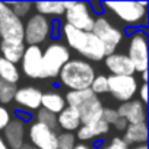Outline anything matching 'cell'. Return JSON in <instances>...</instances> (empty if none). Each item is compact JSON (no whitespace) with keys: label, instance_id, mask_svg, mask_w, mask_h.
Instances as JSON below:
<instances>
[{"label":"cell","instance_id":"obj_1","mask_svg":"<svg viewBox=\"0 0 149 149\" xmlns=\"http://www.w3.org/2000/svg\"><path fill=\"white\" fill-rule=\"evenodd\" d=\"M61 35L66 41V47L79 53L82 57L86 58V61H101L105 58V48L104 44L98 37H95L92 32H84L79 29H74L70 25L63 24L61 25Z\"/></svg>","mask_w":149,"mask_h":149},{"label":"cell","instance_id":"obj_2","mask_svg":"<svg viewBox=\"0 0 149 149\" xmlns=\"http://www.w3.org/2000/svg\"><path fill=\"white\" fill-rule=\"evenodd\" d=\"M95 78L94 66L82 58H70L60 70V84L67 91L88 89Z\"/></svg>","mask_w":149,"mask_h":149},{"label":"cell","instance_id":"obj_3","mask_svg":"<svg viewBox=\"0 0 149 149\" xmlns=\"http://www.w3.org/2000/svg\"><path fill=\"white\" fill-rule=\"evenodd\" d=\"M102 6L113 12L124 25L136 29L140 25L146 28V2H102Z\"/></svg>","mask_w":149,"mask_h":149},{"label":"cell","instance_id":"obj_4","mask_svg":"<svg viewBox=\"0 0 149 149\" xmlns=\"http://www.w3.org/2000/svg\"><path fill=\"white\" fill-rule=\"evenodd\" d=\"M70 50L66 44L51 42L42 50L41 58V76L40 79H53L57 78L61 67L70 60Z\"/></svg>","mask_w":149,"mask_h":149},{"label":"cell","instance_id":"obj_5","mask_svg":"<svg viewBox=\"0 0 149 149\" xmlns=\"http://www.w3.org/2000/svg\"><path fill=\"white\" fill-rule=\"evenodd\" d=\"M53 34V24L48 18L34 13L24 22V44L25 45H41Z\"/></svg>","mask_w":149,"mask_h":149},{"label":"cell","instance_id":"obj_6","mask_svg":"<svg viewBox=\"0 0 149 149\" xmlns=\"http://www.w3.org/2000/svg\"><path fill=\"white\" fill-rule=\"evenodd\" d=\"M133 67L134 72L142 73L148 70V31L143 29H134L129 40L127 54H126Z\"/></svg>","mask_w":149,"mask_h":149},{"label":"cell","instance_id":"obj_7","mask_svg":"<svg viewBox=\"0 0 149 149\" xmlns=\"http://www.w3.org/2000/svg\"><path fill=\"white\" fill-rule=\"evenodd\" d=\"M91 32L95 37H98L101 40V42L104 44L105 57L113 54L116 51V48L120 45V42L123 41V32L117 26H114L111 24V21L108 18H105L104 15H100L95 18L94 28Z\"/></svg>","mask_w":149,"mask_h":149},{"label":"cell","instance_id":"obj_8","mask_svg":"<svg viewBox=\"0 0 149 149\" xmlns=\"http://www.w3.org/2000/svg\"><path fill=\"white\" fill-rule=\"evenodd\" d=\"M0 38L24 42V21L9 9L6 2H0Z\"/></svg>","mask_w":149,"mask_h":149},{"label":"cell","instance_id":"obj_9","mask_svg":"<svg viewBox=\"0 0 149 149\" xmlns=\"http://www.w3.org/2000/svg\"><path fill=\"white\" fill-rule=\"evenodd\" d=\"M64 24L70 25L74 29H79L84 32H91L94 28L95 18L92 16V10L89 3L86 2H74L70 9L64 12Z\"/></svg>","mask_w":149,"mask_h":149},{"label":"cell","instance_id":"obj_10","mask_svg":"<svg viewBox=\"0 0 149 149\" xmlns=\"http://www.w3.org/2000/svg\"><path fill=\"white\" fill-rule=\"evenodd\" d=\"M107 81H108V94L121 104L132 101L139 88L137 79L134 76H114V74H110V76H107Z\"/></svg>","mask_w":149,"mask_h":149},{"label":"cell","instance_id":"obj_11","mask_svg":"<svg viewBox=\"0 0 149 149\" xmlns=\"http://www.w3.org/2000/svg\"><path fill=\"white\" fill-rule=\"evenodd\" d=\"M26 136L37 149H57V133L44 124L31 121L26 126Z\"/></svg>","mask_w":149,"mask_h":149},{"label":"cell","instance_id":"obj_12","mask_svg":"<svg viewBox=\"0 0 149 149\" xmlns=\"http://www.w3.org/2000/svg\"><path fill=\"white\" fill-rule=\"evenodd\" d=\"M41 58L42 48L38 45H26L21 58V66L25 76L31 79H40L41 76Z\"/></svg>","mask_w":149,"mask_h":149},{"label":"cell","instance_id":"obj_13","mask_svg":"<svg viewBox=\"0 0 149 149\" xmlns=\"http://www.w3.org/2000/svg\"><path fill=\"white\" fill-rule=\"evenodd\" d=\"M41 95L42 92L35 86H22L16 89L13 101L19 110L31 113L41 108Z\"/></svg>","mask_w":149,"mask_h":149},{"label":"cell","instance_id":"obj_14","mask_svg":"<svg viewBox=\"0 0 149 149\" xmlns=\"http://www.w3.org/2000/svg\"><path fill=\"white\" fill-rule=\"evenodd\" d=\"M118 113V117L124 118L127 124H139V123H146L148 114H146V107L139 101V100H132L127 102H123L116 108Z\"/></svg>","mask_w":149,"mask_h":149},{"label":"cell","instance_id":"obj_15","mask_svg":"<svg viewBox=\"0 0 149 149\" xmlns=\"http://www.w3.org/2000/svg\"><path fill=\"white\" fill-rule=\"evenodd\" d=\"M3 139L9 149H21V146L25 143L26 137V123H24L19 118H12L9 124L3 130Z\"/></svg>","mask_w":149,"mask_h":149},{"label":"cell","instance_id":"obj_16","mask_svg":"<svg viewBox=\"0 0 149 149\" xmlns=\"http://www.w3.org/2000/svg\"><path fill=\"white\" fill-rule=\"evenodd\" d=\"M105 67L114 76H134V67L130 58L123 53H113L104 58Z\"/></svg>","mask_w":149,"mask_h":149},{"label":"cell","instance_id":"obj_17","mask_svg":"<svg viewBox=\"0 0 149 149\" xmlns=\"http://www.w3.org/2000/svg\"><path fill=\"white\" fill-rule=\"evenodd\" d=\"M102 110H104V107H102L101 100L98 97L91 98L89 101H86L84 105H81L78 108V113L81 117V124H91V123L101 120Z\"/></svg>","mask_w":149,"mask_h":149},{"label":"cell","instance_id":"obj_18","mask_svg":"<svg viewBox=\"0 0 149 149\" xmlns=\"http://www.w3.org/2000/svg\"><path fill=\"white\" fill-rule=\"evenodd\" d=\"M110 132V126L104 121V120H98L95 123L91 124H82L78 130H76V139H79L82 143L91 142L102 134H107Z\"/></svg>","mask_w":149,"mask_h":149},{"label":"cell","instance_id":"obj_19","mask_svg":"<svg viewBox=\"0 0 149 149\" xmlns=\"http://www.w3.org/2000/svg\"><path fill=\"white\" fill-rule=\"evenodd\" d=\"M81 117L76 108L66 105L58 114H57V127H60L63 132L73 133L81 127Z\"/></svg>","mask_w":149,"mask_h":149},{"label":"cell","instance_id":"obj_20","mask_svg":"<svg viewBox=\"0 0 149 149\" xmlns=\"http://www.w3.org/2000/svg\"><path fill=\"white\" fill-rule=\"evenodd\" d=\"M129 146H137V145H145L148 140V124L146 123H139V124H127L126 130L123 132L121 137Z\"/></svg>","mask_w":149,"mask_h":149},{"label":"cell","instance_id":"obj_21","mask_svg":"<svg viewBox=\"0 0 149 149\" xmlns=\"http://www.w3.org/2000/svg\"><path fill=\"white\" fill-rule=\"evenodd\" d=\"M66 107V101H64V95L58 91H47L42 92L41 95V108L53 113V114H58L63 108Z\"/></svg>","mask_w":149,"mask_h":149},{"label":"cell","instance_id":"obj_22","mask_svg":"<svg viewBox=\"0 0 149 149\" xmlns=\"http://www.w3.org/2000/svg\"><path fill=\"white\" fill-rule=\"evenodd\" d=\"M25 48H26V45L24 42H18V41H0V53H2V57L6 58L8 61L13 63V64L21 61Z\"/></svg>","mask_w":149,"mask_h":149},{"label":"cell","instance_id":"obj_23","mask_svg":"<svg viewBox=\"0 0 149 149\" xmlns=\"http://www.w3.org/2000/svg\"><path fill=\"white\" fill-rule=\"evenodd\" d=\"M94 97H97V95H94V92L89 88L81 89V91H67V94L64 95V101H66V105L78 110L81 105H84L86 101H89Z\"/></svg>","mask_w":149,"mask_h":149},{"label":"cell","instance_id":"obj_24","mask_svg":"<svg viewBox=\"0 0 149 149\" xmlns=\"http://www.w3.org/2000/svg\"><path fill=\"white\" fill-rule=\"evenodd\" d=\"M0 79L6 81L9 84H15V85L21 79V73H19V69L16 67V64L8 61L2 56H0Z\"/></svg>","mask_w":149,"mask_h":149},{"label":"cell","instance_id":"obj_25","mask_svg":"<svg viewBox=\"0 0 149 149\" xmlns=\"http://www.w3.org/2000/svg\"><path fill=\"white\" fill-rule=\"evenodd\" d=\"M34 8H35L38 15H42L45 18L64 15L63 2H38V3H34Z\"/></svg>","mask_w":149,"mask_h":149},{"label":"cell","instance_id":"obj_26","mask_svg":"<svg viewBox=\"0 0 149 149\" xmlns=\"http://www.w3.org/2000/svg\"><path fill=\"white\" fill-rule=\"evenodd\" d=\"M16 89H18V86L15 84H9L6 81L0 79V104H3V107L10 104L15 98Z\"/></svg>","mask_w":149,"mask_h":149},{"label":"cell","instance_id":"obj_27","mask_svg":"<svg viewBox=\"0 0 149 149\" xmlns=\"http://www.w3.org/2000/svg\"><path fill=\"white\" fill-rule=\"evenodd\" d=\"M37 123L44 124L48 129L56 132V129H57V116L47 111V110H44V108H38L37 110Z\"/></svg>","mask_w":149,"mask_h":149},{"label":"cell","instance_id":"obj_28","mask_svg":"<svg viewBox=\"0 0 149 149\" xmlns=\"http://www.w3.org/2000/svg\"><path fill=\"white\" fill-rule=\"evenodd\" d=\"M8 6L19 19H22V18H25V16H28L31 13V10L34 8V3L32 2H9Z\"/></svg>","mask_w":149,"mask_h":149},{"label":"cell","instance_id":"obj_29","mask_svg":"<svg viewBox=\"0 0 149 149\" xmlns=\"http://www.w3.org/2000/svg\"><path fill=\"white\" fill-rule=\"evenodd\" d=\"M89 89L94 92V95H104L108 94V81L105 74H95V78L89 86Z\"/></svg>","mask_w":149,"mask_h":149},{"label":"cell","instance_id":"obj_30","mask_svg":"<svg viewBox=\"0 0 149 149\" xmlns=\"http://www.w3.org/2000/svg\"><path fill=\"white\" fill-rule=\"evenodd\" d=\"M76 145V136L74 133L61 132L57 134V149H73Z\"/></svg>","mask_w":149,"mask_h":149},{"label":"cell","instance_id":"obj_31","mask_svg":"<svg viewBox=\"0 0 149 149\" xmlns=\"http://www.w3.org/2000/svg\"><path fill=\"white\" fill-rule=\"evenodd\" d=\"M118 113L116 108H104L102 110V116H101V120H104L108 126H114V123L118 120Z\"/></svg>","mask_w":149,"mask_h":149},{"label":"cell","instance_id":"obj_32","mask_svg":"<svg viewBox=\"0 0 149 149\" xmlns=\"http://www.w3.org/2000/svg\"><path fill=\"white\" fill-rule=\"evenodd\" d=\"M100 149H129V145L120 137V136H114L108 145L101 146Z\"/></svg>","mask_w":149,"mask_h":149},{"label":"cell","instance_id":"obj_33","mask_svg":"<svg viewBox=\"0 0 149 149\" xmlns=\"http://www.w3.org/2000/svg\"><path fill=\"white\" fill-rule=\"evenodd\" d=\"M12 113L9 108L3 107V105H0V132L5 130V127L9 124V121L12 120Z\"/></svg>","mask_w":149,"mask_h":149},{"label":"cell","instance_id":"obj_34","mask_svg":"<svg viewBox=\"0 0 149 149\" xmlns=\"http://www.w3.org/2000/svg\"><path fill=\"white\" fill-rule=\"evenodd\" d=\"M137 94H139V101L146 107L148 105V84H142L137 88Z\"/></svg>","mask_w":149,"mask_h":149},{"label":"cell","instance_id":"obj_35","mask_svg":"<svg viewBox=\"0 0 149 149\" xmlns=\"http://www.w3.org/2000/svg\"><path fill=\"white\" fill-rule=\"evenodd\" d=\"M126 127H127V121H126L124 118H121V117L114 123V129H116L117 132H124V130H126Z\"/></svg>","mask_w":149,"mask_h":149},{"label":"cell","instance_id":"obj_36","mask_svg":"<svg viewBox=\"0 0 149 149\" xmlns=\"http://www.w3.org/2000/svg\"><path fill=\"white\" fill-rule=\"evenodd\" d=\"M73 149H94V148H92V146H89V145H86V143L79 142V143L74 145V148H73Z\"/></svg>","mask_w":149,"mask_h":149},{"label":"cell","instance_id":"obj_37","mask_svg":"<svg viewBox=\"0 0 149 149\" xmlns=\"http://www.w3.org/2000/svg\"><path fill=\"white\" fill-rule=\"evenodd\" d=\"M0 149H9V146L6 145V142H5V139H3L2 134H0Z\"/></svg>","mask_w":149,"mask_h":149},{"label":"cell","instance_id":"obj_38","mask_svg":"<svg viewBox=\"0 0 149 149\" xmlns=\"http://www.w3.org/2000/svg\"><path fill=\"white\" fill-rule=\"evenodd\" d=\"M142 84H148V70L146 72H142Z\"/></svg>","mask_w":149,"mask_h":149},{"label":"cell","instance_id":"obj_39","mask_svg":"<svg viewBox=\"0 0 149 149\" xmlns=\"http://www.w3.org/2000/svg\"><path fill=\"white\" fill-rule=\"evenodd\" d=\"M21 149H37V148H34L31 143H24V145L21 146Z\"/></svg>","mask_w":149,"mask_h":149},{"label":"cell","instance_id":"obj_40","mask_svg":"<svg viewBox=\"0 0 149 149\" xmlns=\"http://www.w3.org/2000/svg\"><path fill=\"white\" fill-rule=\"evenodd\" d=\"M129 149H148V145H137V146H133V148H129Z\"/></svg>","mask_w":149,"mask_h":149}]
</instances>
